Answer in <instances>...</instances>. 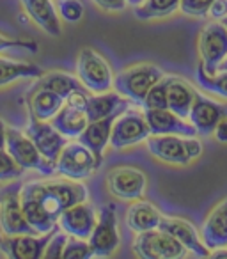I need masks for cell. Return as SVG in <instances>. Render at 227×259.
I'll return each mask as SVG.
<instances>
[{"instance_id": "obj_1", "label": "cell", "mask_w": 227, "mask_h": 259, "mask_svg": "<svg viewBox=\"0 0 227 259\" xmlns=\"http://www.w3.org/2000/svg\"><path fill=\"white\" fill-rule=\"evenodd\" d=\"M162 78H163V71L158 66L149 64V62H142V64H135L123 69L114 78V89L121 96L131 100L133 103L142 105V101L148 96L149 89L155 83H158Z\"/></svg>"}, {"instance_id": "obj_2", "label": "cell", "mask_w": 227, "mask_h": 259, "mask_svg": "<svg viewBox=\"0 0 227 259\" xmlns=\"http://www.w3.org/2000/svg\"><path fill=\"white\" fill-rule=\"evenodd\" d=\"M187 252L183 243L160 227L137 233L133 241V254L144 259H181L187 257Z\"/></svg>"}, {"instance_id": "obj_3", "label": "cell", "mask_w": 227, "mask_h": 259, "mask_svg": "<svg viewBox=\"0 0 227 259\" xmlns=\"http://www.w3.org/2000/svg\"><path fill=\"white\" fill-rule=\"evenodd\" d=\"M6 148H8L9 155L16 160V163L25 170H37L43 176H52L57 172L55 163L48 162L41 155L29 135H23L22 132L11 128V126L6 128Z\"/></svg>"}, {"instance_id": "obj_4", "label": "cell", "mask_w": 227, "mask_h": 259, "mask_svg": "<svg viewBox=\"0 0 227 259\" xmlns=\"http://www.w3.org/2000/svg\"><path fill=\"white\" fill-rule=\"evenodd\" d=\"M76 73H78V80L82 82V85L93 94L107 93L114 87L110 66L93 48L80 50L78 59H76Z\"/></svg>"}, {"instance_id": "obj_5", "label": "cell", "mask_w": 227, "mask_h": 259, "mask_svg": "<svg viewBox=\"0 0 227 259\" xmlns=\"http://www.w3.org/2000/svg\"><path fill=\"white\" fill-rule=\"evenodd\" d=\"M100 163L101 160L87 146H83L82 142H71V144H66L59 155L55 170L66 180L82 181L93 176Z\"/></svg>"}, {"instance_id": "obj_6", "label": "cell", "mask_w": 227, "mask_h": 259, "mask_svg": "<svg viewBox=\"0 0 227 259\" xmlns=\"http://www.w3.org/2000/svg\"><path fill=\"white\" fill-rule=\"evenodd\" d=\"M0 229L8 236L37 234L23 215L22 185L20 183H13L4 190H0Z\"/></svg>"}, {"instance_id": "obj_7", "label": "cell", "mask_w": 227, "mask_h": 259, "mask_svg": "<svg viewBox=\"0 0 227 259\" xmlns=\"http://www.w3.org/2000/svg\"><path fill=\"white\" fill-rule=\"evenodd\" d=\"M201 66L208 75H215L218 66L227 57V27L220 20L209 22L199 34Z\"/></svg>"}, {"instance_id": "obj_8", "label": "cell", "mask_w": 227, "mask_h": 259, "mask_svg": "<svg viewBox=\"0 0 227 259\" xmlns=\"http://www.w3.org/2000/svg\"><path fill=\"white\" fill-rule=\"evenodd\" d=\"M89 245L94 257H110L119 248L121 238L117 229L116 206L105 204L100 209V220H96L93 233L89 236Z\"/></svg>"}, {"instance_id": "obj_9", "label": "cell", "mask_w": 227, "mask_h": 259, "mask_svg": "<svg viewBox=\"0 0 227 259\" xmlns=\"http://www.w3.org/2000/svg\"><path fill=\"white\" fill-rule=\"evenodd\" d=\"M151 135V130L142 112L128 108L121 115H117L110 134V146L114 149H124L146 141Z\"/></svg>"}, {"instance_id": "obj_10", "label": "cell", "mask_w": 227, "mask_h": 259, "mask_svg": "<svg viewBox=\"0 0 227 259\" xmlns=\"http://www.w3.org/2000/svg\"><path fill=\"white\" fill-rule=\"evenodd\" d=\"M148 187V178L135 167H117L107 176V188L114 197L121 201H137L142 199Z\"/></svg>"}, {"instance_id": "obj_11", "label": "cell", "mask_w": 227, "mask_h": 259, "mask_svg": "<svg viewBox=\"0 0 227 259\" xmlns=\"http://www.w3.org/2000/svg\"><path fill=\"white\" fill-rule=\"evenodd\" d=\"M27 135L36 144V148L39 149L41 155L52 163L57 162L61 151L68 144V139L52 122L39 121V119H36L30 114H29V124H27Z\"/></svg>"}, {"instance_id": "obj_12", "label": "cell", "mask_w": 227, "mask_h": 259, "mask_svg": "<svg viewBox=\"0 0 227 259\" xmlns=\"http://www.w3.org/2000/svg\"><path fill=\"white\" fill-rule=\"evenodd\" d=\"M59 229L47 234H16V236H0V252H4L8 257L13 259H39L43 257L50 238Z\"/></svg>"}, {"instance_id": "obj_13", "label": "cell", "mask_w": 227, "mask_h": 259, "mask_svg": "<svg viewBox=\"0 0 227 259\" xmlns=\"http://www.w3.org/2000/svg\"><path fill=\"white\" fill-rule=\"evenodd\" d=\"M187 137L179 135H149L146 139L149 153L156 160L170 165H188L192 162L187 151Z\"/></svg>"}, {"instance_id": "obj_14", "label": "cell", "mask_w": 227, "mask_h": 259, "mask_svg": "<svg viewBox=\"0 0 227 259\" xmlns=\"http://www.w3.org/2000/svg\"><path fill=\"white\" fill-rule=\"evenodd\" d=\"M146 121L151 135H179V137H197V130L185 122L183 117L169 108H144Z\"/></svg>"}, {"instance_id": "obj_15", "label": "cell", "mask_w": 227, "mask_h": 259, "mask_svg": "<svg viewBox=\"0 0 227 259\" xmlns=\"http://www.w3.org/2000/svg\"><path fill=\"white\" fill-rule=\"evenodd\" d=\"M94 226H96L94 208L87 202H78L64 209L59 217V227L66 231L69 236L82 238V240H89Z\"/></svg>"}, {"instance_id": "obj_16", "label": "cell", "mask_w": 227, "mask_h": 259, "mask_svg": "<svg viewBox=\"0 0 227 259\" xmlns=\"http://www.w3.org/2000/svg\"><path fill=\"white\" fill-rule=\"evenodd\" d=\"M223 115H227V107L215 103L213 100H208V98L195 93V100H194V103H192L188 119H190L192 126L197 130L199 135H202V137L211 135L216 122H218Z\"/></svg>"}, {"instance_id": "obj_17", "label": "cell", "mask_w": 227, "mask_h": 259, "mask_svg": "<svg viewBox=\"0 0 227 259\" xmlns=\"http://www.w3.org/2000/svg\"><path fill=\"white\" fill-rule=\"evenodd\" d=\"M158 227L167 231L169 234H172L179 243H183L187 247L188 252H194L195 257H209V254H211V250L199 238L195 227L190 222H187V220L172 219V217H162Z\"/></svg>"}, {"instance_id": "obj_18", "label": "cell", "mask_w": 227, "mask_h": 259, "mask_svg": "<svg viewBox=\"0 0 227 259\" xmlns=\"http://www.w3.org/2000/svg\"><path fill=\"white\" fill-rule=\"evenodd\" d=\"M201 240L209 250L227 247V199L216 204L204 220Z\"/></svg>"}, {"instance_id": "obj_19", "label": "cell", "mask_w": 227, "mask_h": 259, "mask_svg": "<svg viewBox=\"0 0 227 259\" xmlns=\"http://www.w3.org/2000/svg\"><path fill=\"white\" fill-rule=\"evenodd\" d=\"M131 107H133V101L131 100L121 96L117 91L116 93L107 91V93L89 96L85 112L89 121H98V119L108 117V115H121Z\"/></svg>"}, {"instance_id": "obj_20", "label": "cell", "mask_w": 227, "mask_h": 259, "mask_svg": "<svg viewBox=\"0 0 227 259\" xmlns=\"http://www.w3.org/2000/svg\"><path fill=\"white\" fill-rule=\"evenodd\" d=\"M116 117L117 115H108V117L98 119V121H89L87 128L83 130L78 137V142L87 146L100 160H101V156H103L105 148L110 144L112 126H114Z\"/></svg>"}, {"instance_id": "obj_21", "label": "cell", "mask_w": 227, "mask_h": 259, "mask_svg": "<svg viewBox=\"0 0 227 259\" xmlns=\"http://www.w3.org/2000/svg\"><path fill=\"white\" fill-rule=\"evenodd\" d=\"M27 15L39 25L47 34L59 37L62 34V27L59 22V13L50 0H22Z\"/></svg>"}, {"instance_id": "obj_22", "label": "cell", "mask_w": 227, "mask_h": 259, "mask_svg": "<svg viewBox=\"0 0 227 259\" xmlns=\"http://www.w3.org/2000/svg\"><path fill=\"white\" fill-rule=\"evenodd\" d=\"M29 114L39 121H52L59 110L64 107V98L48 89H32L27 94Z\"/></svg>"}, {"instance_id": "obj_23", "label": "cell", "mask_w": 227, "mask_h": 259, "mask_svg": "<svg viewBox=\"0 0 227 259\" xmlns=\"http://www.w3.org/2000/svg\"><path fill=\"white\" fill-rule=\"evenodd\" d=\"M165 82L169 110H172L179 117L187 119L188 114H190L192 103L195 100V91L183 78H177V76H167Z\"/></svg>"}, {"instance_id": "obj_24", "label": "cell", "mask_w": 227, "mask_h": 259, "mask_svg": "<svg viewBox=\"0 0 227 259\" xmlns=\"http://www.w3.org/2000/svg\"><path fill=\"white\" fill-rule=\"evenodd\" d=\"M162 215L156 209V206H153L148 201H133V204L128 208L126 213V224L131 231L135 233H144V231L156 229L160 226Z\"/></svg>"}, {"instance_id": "obj_25", "label": "cell", "mask_w": 227, "mask_h": 259, "mask_svg": "<svg viewBox=\"0 0 227 259\" xmlns=\"http://www.w3.org/2000/svg\"><path fill=\"white\" fill-rule=\"evenodd\" d=\"M50 122L66 139H78L80 134H82L83 130L87 128V124H89V117H87L85 110L73 108L64 103V107L55 114V117L52 119Z\"/></svg>"}, {"instance_id": "obj_26", "label": "cell", "mask_w": 227, "mask_h": 259, "mask_svg": "<svg viewBox=\"0 0 227 259\" xmlns=\"http://www.w3.org/2000/svg\"><path fill=\"white\" fill-rule=\"evenodd\" d=\"M22 209L27 222L36 229L37 234H47L59 226L57 220L39 204V201L23 190H22Z\"/></svg>"}, {"instance_id": "obj_27", "label": "cell", "mask_w": 227, "mask_h": 259, "mask_svg": "<svg viewBox=\"0 0 227 259\" xmlns=\"http://www.w3.org/2000/svg\"><path fill=\"white\" fill-rule=\"evenodd\" d=\"M47 187L50 188V192L61 202L62 209L71 208V206L78 204V202H85L87 195H89V190H87L85 185L78 183L76 180L52 181V183H47Z\"/></svg>"}, {"instance_id": "obj_28", "label": "cell", "mask_w": 227, "mask_h": 259, "mask_svg": "<svg viewBox=\"0 0 227 259\" xmlns=\"http://www.w3.org/2000/svg\"><path fill=\"white\" fill-rule=\"evenodd\" d=\"M32 89H48L66 100L69 96V93H73L76 89H85V87L82 85V82L78 78H75L71 75H66V73H48V75H43L37 78V82L34 83Z\"/></svg>"}, {"instance_id": "obj_29", "label": "cell", "mask_w": 227, "mask_h": 259, "mask_svg": "<svg viewBox=\"0 0 227 259\" xmlns=\"http://www.w3.org/2000/svg\"><path fill=\"white\" fill-rule=\"evenodd\" d=\"M39 76H43V69L37 64L0 59V87L8 85L18 78H39Z\"/></svg>"}, {"instance_id": "obj_30", "label": "cell", "mask_w": 227, "mask_h": 259, "mask_svg": "<svg viewBox=\"0 0 227 259\" xmlns=\"http://www.w3.org/2000/svg\"><path fill=\"white\" fill-rule=\"evenodd\" d=\"M179 9V0H142L141 4L135 6V18L142 20H155L163 18Z\"/></svg>"}, {"instance_id": "obj_31", "label": "cell", "mask_w": 227, "mask_h": 259, "mask_svg": "<svg viewBox=\"0 0 227 259\" xmlns=\"http://www.w3.org/2000/svg\"><path fill=\"white\" fill-rule=\"evenodd\" d=\"M197 82L204 91L213 94H218L222 98H227V71H216L215 75H208L199 64L197 69Z\"/></svg>"}, {"instance_id": "obj_32", "label": "cell", "mask_w": 227, "mask_h": 259, "mask_svg": "<svg viewBox=\"0 0 227 259\" xmlns=\"http://www.w3.org/2000/svg\"><path fill=\"white\" fill-rule=\"evenodd\" d=\"M57 13L66 23H78L85 15V8L80 0H57Z\"/></svg>"}, {"instance_id": "obj_33", "label": "cell", "mask_w": 227, "mask_h": 259, "mask_svg": "<svg viewBox=\"0 0 227 259\" xmlns=\"http://www.w3.org/2000/svg\"><path fill=\"white\" fill-rule=\"evenodd\" d=\"M89 257H94L89 241L76 236L68 238L64 252H62V259H89Z\"/></svg>"}, {"instance_id": "obj_34", "label": "cell", "mask_w": 227, "mask_h": 259, "mask_svg": "<svg viewBox=\"0 0 227 259\" xmlns=\"http://www.w3.org/2000/svg\"><path fill=\"white\" fill-rule=\"evenodd\" d=\"M23 167L16 163V160L6 149H0V181H13L22 178Z\"/></svg>"}, {"instance_id": "obj_35", "label": "cell", "mask_w": 227, "mask_h": 259, "mask_svg": "<svg viewBox=\"0 0 227 259\" xmlns=\"http://www.w3.org/2000/svg\"><path fill=\"white\" fill-rule=\"evenodd\" d=\"M142 107L144 108H169L167 103V82L165 78H162L158 83L149 89L146 100L142 101Z\"/></svg>"}, {"instance_id": "obj_36", "label": "cell", "mask_w": 227, "mask_h": 259, "mask_svg": "<svg viewBox=\"0 0 227 259\" xmlns=\"http://www.w3.org/2000/svg\"><path fill=\"white\" fill-rule=\"evenodd\" d=\"M213 0H179V9L183 15L194 18H204L209 15Z\"/></svg>"}, {"instance_id": "obj_37", "label": "cell", "mask_w": 227, "mask_h": 259, "mask_svg": "<svg viewBox=\"0 0 227 259\" xmlns=\"http://www.w3.org/2000/svg\"><path fill=\"white\" fill-rule=\"evenodd\" d=\"M69 234L66 231H55L54 236L50 238L47 248H44V259H62V252H64L66 241H68Z\"/></svg>"}, {"instance_id": "obj_38", "label": "cell", "mask_w": 227, "mask_h": 259, "mask_svg": "<svg viewBox=\"0 0 227 259\" xmlns=\"http://www.w3.org/2000/svg\"><path fill=\"white\" fill-rule=\"evenodd\" d=\"M8 50H25L29 54H36L39 50L36 41L29 39H13V37H4L0 36V52H8Z\"/></svg>"}, {"instance_id": "obj_39", "label": "cell", "mask_w": 227, "mask_h": 259, "mask_svg": "<svg viewBox=\"0 0 227 259\" xmlns=\"http://www.w3.org/2000/svg\"><path fill=\"white\" fill-rule=\"evenodd\" d=\"M93 2L105 11H123L128 6V0H93Z\"/></svg>"}, {"instance_id": "obj_40", "label": "cell", "mask_w": 227, "mask_h": 259, "mask_svg": "<svg viewBox=\"0 0 227 259\" xmlns=\"http://www.w3.org/2000/svg\"><path fill=\"white\" fill-rule=\"evenodd\" d=\"M209 16L213 20H223L227 16V0H213L209 8Z\"/></svg>"}, {"instance_id": "obj_41", "label": "cell", "mask_w": 227, "mask_h": 259, "mask_svg": "<svg viewBox=\"0 0 227 259\" xmlns=\"http://www.w3.org/2000/svg\"><path fill=\"white\" fill-rule=\"evenodd\" d=\"M185 141H187V151H188L190 160L199 158V156L202 155V144H201V142H199L195 137H187Z\"/></svg>"}, {"instance_id": "obj_42", "label": "cell", "mask_w": 227, "mask_h": 259, "mask_svg": "<svg viewBox=\"0 0 227 259\" xmlns=\"http://www.w3.org/2000/svg\"><path fill=\"white\" fill-rule=\"evenodd\" d=\"M213 135L218 142L222 144H227V115H223L218 122H216L215 130H213Z\"/></svg>"}, {"instance_id": "obj_43", "label": "cell", "mask_w": 227, "mask_h": 259, "mask_svg": "<svg viewBox=\"0 0 227 259\" xmlns=\"http://www.w3.org/2000/svg\"><path fill=\"white\" fill-rule=\"evenodd\" d=\"M6 122L0 119V149H6Z\"/></svg>"}, {"instance_id": "obj_44", "label": "cell", "mask_w": 227, "mask_h": 259, "mask_svg": "<svg viewBox=\"0 0 227 259\" xmlns=\"http://www.w3.org/2000/svg\"><path fill=\"white\" fill-rule=\"evenodd\" d=\"M218 71H227V57L223 59L222 62H220V66H218Z\"/></svg>"}, {"instance_id": "obj_45", "label": "cell", "mask_w": 227, "mask_h": 259, "mask_svg": "<svg viewBox=\"0 0 227 259\" xmlns=\"http://www.w3.org/2000/svg\"><path fill=\"white\" fill-rule=\"evenodd\" d=\"M142 0H133V2H131V6H137V4H141Z\"/></svg>"}, {"instance_id": "obj_46", "label": "cell", "mask_w": 227, "mask_h": 259, "mask_svg": "<svg viewBox=\"0 0 227 259\" xmlns=\"http://www.w3.org/2000/svg\"><path fill=\"white\" fill-rule=\"evenodd\" d=\"M220 22H222V23H223V25H225V27H227V16H225V18H223V20H220Z\"/></svg>"}, {"instance_id": "obj_47", "label": "cell", "mask_w": 227, "mask_h": 259, "mask_svg": "<svg viewBox=\"0 0 227 259\" xmlns=\"http://www.w3.org/2000/svg\"><path fill=\"white\" fill-rule=\"evenodd\" d=\"M131 2H133V0H128V4H131Z\"/></svg>"}]
</instances>
